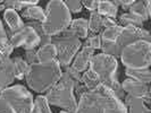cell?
I'll list each match as a JSON object with an SVG mask.
<instances>
[{"label": "cell", "mask_w": 151, "mask_h": 113, "mask_svg": "<svg viewBox=\"0 0 151 113\" xmlns=\"http://www.w3.org/2000/svg\"><path fill=\"white\" fill-rule=\"evenodd\" d=\"M61 74L63 70L57 60L48 63L38 62L30 66L25 80L33 92L45 93L60 79Z\"/></svg>", "instance_id": "6da1fadb"}, {"label": "cell", "mask_w": 151, "mask_h": 113, "mask_svg": "<svg viewBox=\"0 0 151 113\" xmlns=\"http://www.w3.org/2000/svg\"><path fill=\"white\" fill-rule=\"evenodd\" d=\"M72 22V14L68 11L64 1L51 0L47 4L45 10V19L41 23L43 34L48 38L59 35L67 30Z\"/></svg>", "instance_id": "7a4b0ae2"}, {"label": "cell", "mask_w": 151, "mask_h": 113, "mask_svg": "<svg viewBox=\"0 0 151 113\" xmlns=\"http://www.w3.org/2000/svg\"><path fill=\"white\" fill-rule=\"evenodd\" d=\"M45 97L49 105L58 106L69 113H75L77 101L74 94V82L64 71L60 79L45 92Z\"/></svg>", "instance_id": "3957f363"}, {"label": "cell", "mask_w": 151, "mask_h": 113, "mask_svg": "<svg viewBox=\"0 0 151 113\" xmlns=\"http://www.w3.org/2000/svg\"><path fill=\"white\" fill-rule=\"evenodd\" d=\"M119 58L127 69H147L151 63V43L137 41L126 45L123 48Z\"/></svg>", "instance_id": "277c9868"}, {"label": "cell", "mask_w": 151, "mask_h": 113, "mask_svg": "<svg viewBox=\"0 0 151 113\" xmlns=\"http://www.w3.org/2000/svg\"><path fill=\"white\" fill-rule=\"evenodd\" d=\"M50 43H52L56 46L57 61L60 68H66L70 66L76 53L80 51L82 46L81 40L74 36L68 30L61 32L57 36L50 38Z\"/></svg>", "instance_id": "5b68a950"}, {"label": "cell", "mask_w": 151, "mask_h": 113, "mask_svg": "<svg viewBox=\"0 0 151 113\" xmlns=\"http://www.w3.org/2000/svg\"><path fill=\"white\" fill-rule=\"evenodd\" d=\"M0 97L10 107L13 113H32L33 95L23 85H14L0 93Z\"/></svg>", "instance_id": "8992f818"}, {"label": "cell", "mask_w": 151, "mask_h": 113, "mask_svg": "<svg viewBox=\"0 0 151 113\" xmlns=\"http://www.w3.org/2000/svg\"><path fill=\"white\" fill-rule=\"evenodd\" d=\"M89 69L94 71L100 77L102 84L111 83L117 80V59L104 53H98L92 57L89 65Z\"/></svg>", "instance_id": "52a82bcc"}, {"label": "cell", "mask_w": 151, "mask_h": 113, "mask_svg": "<svg viewBox=\"0 0 151 113\" xmlns=\"http://www.w3.org/2000/svg\"><path fill=\"white\" fill-rule=\"evenodd\" d=\"M10 45L14 48H24L25 50H33L41 44V38L34 28L24 24V26L17 31L6 30Z\"/></svg>", "instance_id": "ba28073f"}, {"label": "cell", "mask_w": 151, "mask_h": 113, "mask_svg": "<svg viewBox=\"0 0 151 113\" xmlns=\"http://www.w3.org/2000/svg\"><path fill=\"white\" fill-rule=\"evenodd\" d=\"M106 94L102 86L94 90H88L80 97L75 113H102Z\"/></svg>", "instance_id": "9c48e42d"}, {"label": "cell", "mask_w": 151, "mask_h": 113, "mask_svg": "<svg viewBox=\"0 0 151 113\" xmlns=\"http://www.w3.org/2000/svg\"><path fill=\"white\" fill-rule=\"evenodd\" d=\"M151 36L150 33L142 27H133V26H126L123 27L119 38H117L116 43L118 44L119 48H125L126 45L132 44L137 41H147L150 42Z\"/></svg>", "instance_id": "30bf717a"}, {"label": "cell", "mask_w": 151, "mask_h": 113, "mask_svg": "<svg viewBox=\"0 0 151 113\" xmlns=\"http://www.w3.org/2000/svg\"><path fill=\"white\" fill-rule=\"evenodd\" d=\"M121 85L125 94H127L129 96H133V97L143 99V102L145 104L150 103V88H149V85L136 82V80H133V79H129V78L125 79Z\"/></svg>", "instance_id": "8fae6325"}, {"label": "cell", "mask_w": 151, "mask_h": 113, "mask_svg": "<svg viewBox=\"0 0 151 113\" xmlns=\"http://www.w3.org/2000/svg\"><path fill=\"white\" fill-rule=\"evenodd\" d=\"M16 79L15 65L12 58H4L0 61V93L8 88Z\"/></svg>", "instance_id": "7c38bea8"}, {"label": "cell", "mask_w": 151, "mask_h": 113, "mask_svg": "<svg viewBox=\"0 0 151 113\" xmlns=\"http://www.w3.org/2000/svg\"><path fill=\"white\" fill-rule=\"evenodd\" d=\"M102 88L106 94L102 113H127V107L123 99L117 97L114 93H111L105 86H102Z\"/></svg>", "instance_id": "4fadbf2b"}, {"label": "cell", "mask_w": 151, "mask_h": 113, "mask_svg": "<svg viewBox=\"0 0 151 113\" xmlns=\"http://www.w3.org/2000/svg\"><path fill=\"white\" fill-rule=\"evenodd\" d=\"M93 55H94V50H92L91 48H88V46H83L78 52L76 53L70 66L74 68L76 71H78L80 74L84 72L89 68L90 61Z\"/></svg>", "instance_id": "5bb4252c"}, {"label": "cell", "mask_w": 151, "mask_h": 113, "mask_svg": "<svg viewBox=\"0 0 151 113\" xmlns=\"http://www.w3.org/2000/svg\"><path fill=\"white\" fill-rule=\"evenodd\" d=\"M129 14L136 16L144 23L151 16V1H134V4L129 8Z\"/></svg>", "instance_id": "9a60e30c"}, {"label": "cell", "mask_w": 151, "mask_h": 113, "mask_svg": "<svg viewBox=\"0 0 151 113\" xmlns=\"http://www.w3.org/2000/svg\"><path fill=\"white\" fill-rule=\"evenodd\" d=\"M74 36L77 38H86L89 36V30H88V21L84 18H76L72 19L67 28Z\"/></svg>", "instance_id": "2e32d148"}, {"label": "cell", "mask_w": 151, "mask_h": 113, "mask_svg": "<svg viewBox=\"0 0 151 113\" xmlns=\"http://www.w3.org/2000/svg\"><path fill=\"white\" fill-rule=\"evenodd\" d=\"M37 55H38V61L40 63H48V62L57 60L56 46L52 43L41 45L37 50Z\"/></svg>", "instance_id": "e0dca14e"}, {"label": "cell", "mask_w": 151, "mask_h": 113, "mask_svg": "<svg viewBox=\"0 0 151 113\" xmlns=\"http://www.w3.org/2000/svg\"><path fill=\"white\" fill-rule=\"evenodd\" d=\"M81 83L83 84L84 87L88 90H98L102 86V82L100 77L91 69H86L81 75Z\"/></svg>", "instance_id": "ac0fdd59"}, {"label": "cell", "mask_w": 151, "mask_h": 113, "mask_svg": "<svg viewBox=\"0 0 151 113\" xmlns=\"http://www.w3.org/2000/svg\"><path fill=\"white\" fill-rule=\"evenodd\" d=\"M124 103L127 107V113H151L149 107L141 98L126 95L124 98Z\"/></svg>", "instance_id": "d6986e66"}, {"label": "cell", "mask_w": 151, "mask_h": 113, "mask_svg": "<svg viewBox=\"0 0 151 113\" xmlns=\"http://www.w3.org/2000/svg\"><path fill=\"white\" fill-rule=\"evenodd\" d=\"M4 19L7 24L8 30L13 31V32L19 30L21 27L24 26V23H23L21 16L17 14V11L13 10V9L6 8L4 10Z\"/></svg>", "instance_id": "ffe728a7"}, {"label": "cell", "mask_w": 151, "mask_h": 113, "mask_svg": "<svg viewBox=\"0 0 151 113\" xmlns=\"http://www.w3.org/2000/svg\"><path fill=\"white\" fill-rule=\"evenodd\" d=\"M21 16L24 19H27L29 22L42 23L43 19H45V10L40 6H38V5L29 6V7L23 9Z\"/></svg>", "instance_id": "44dd1931"}, {"label": "cell", "mask_w": 151, "mask_h": 113, "mask_svg": "<svg viewBox=\"0 0 151 113\" xmlns=\"http://www.w3.org/2000/svg\"><path fill=\"white\" fill-rule=\"evenodd\" d=\"M125 75L127 76V78L129 79L147 84V85H149L151 80V72L149 68H147V69H127L126 68Z\"/></svg>", "instance_id": "7402d4cb"}, {"label": "cell", "mask_w": 151, "mask_h": 113, "mask_svg": "<svg viewBox=\"0 0 151 113\" xmlns=\"http://www.w3.org/2000/svg\"><path fill=\"white\" fill-rule=\"evenodd\" d=\"M97 13L102 17L111 18L115 19L118 14V7L114 5L113 1H98V7H97Z\"/></svg>", "instance_id": "603a6c76"}, {"label": "cell", "mask_w": 151, "mask_h": 113, "mask_svg": "<svg viewBox=\"0 0 151 113\" xmlns=\"http://www.w3.org/2000/svg\"><path fill=\"white\" fill-rule=\"evenodd\" d=\"M88 30L92 34H100L104 31V17L99 15L97 11L90 13L88 21Z\"/></svg>", "instance_id": "cb8c5ba5"}, {"label": "cell", "mask_w": 151, "mask_h": 113, "mask_svg": "<svg viewBox=\"0 0 151 113\" xmlns=\"http://www.w3.org/2000/svg\"><path fill=\"white\" fill-rule=\"evenodd\" d=\"M13 50L14 49H13V46L9 43L6 30H5L2 23L0 21V54L4 58H9V55L12 54Z\"/></svg>", "instance_id": "d4e9b609"}, {"label": "cell", "mask_w": 151, "mask_h": 113, "mask_svg": "<svg viewBox=\"0 0 151 113\" xmlns=\"http://www.w3.org/2000/svg\"><path fill=\"white\" fill-rule=\"evenodd\" d=\"M123 27L117 25H114L110 27H107L100 33V38L102 42H116L117 38H119Z\"/></svg>", "instance_id": "484cf974"}, {"label": "cell", "mask_w": 151, "mask_h": 113, "mask_svg": "<svg viewBox=\"0 0 151 113\" xmlns=\"http://www.w3.org/2000/svg\"><path fill=\"white\" fill-rule=\"evenodd\" d=\"M118 25L122 27H126V26L141 27L143 25V22L140 18H137L136 16L132 15L129 13H124L118 17Z\"/></svg>", "instance_id": "4316f807"}, {"label": "cell", "mask_w": 151, "mask_h": 113, "mask_svg": "<svg viewBox=\"0 0 151 113\" xmlns=\"http://www.w3.org/2000/svg\"><path fill=\"white\" fill-rule=\"evenodd\" d=\"M12 59H13L14 65H15L16 79L22 80V79L25 78V76H26V74H27L29 68H30V65L24 60L22 57H15V58H12Z\"/></svg>", "instance_id": "83f0119b"}, {"label": "cell", "mask_w": 151, "mask_h": 113, "mask_svg": "<svg viewBox=\"0 0 151 113\" xmlns=\"http://www.w3.org/2000/svg\"><path fill=\"white\" fill-rule=\"evenodd\" d=\"M39 1L37 0H8V1H4V5L5 7L9 8V9H13L15 11H22L24 8L29 7V6H34V5H38Z\"/></svg>", "instance_id": "f1b7e54d"}, {"label": "cell", "mask_w": 151, "mask_h": 113, "mask_svg": "<svg viewBox=\"0 0 151 113\" xmlns=\"http://www.w3.org/2000/svg\"><path fill=\"white\" fill-rule=\"evenodd\" d=\"M32 113H52L50 110V105L48 104L45 95H38L34 98L33 103V110Z\"/></svg>", "instance_id": "f546056e"}, {"label": "cell", "mask_w": 151, "mask_h": 113, "mask_svg": "<svg viewBox=\"0 0 151 113\" xmlns=\"http://www.w3.org/2000/svg\"><path fill=\"white\" fill-rule=\"evenodd\" d=\"M100 49L102 50L104 54L114 57L115 59H117L122 52V48H119L116 42H102Z\"/></svg>", "instance_id": "4dcf8cb0"}, {"label": "cell", "mask_w": 151, "mask_h": 113, "mask_svg": "<svg viewBox=\"0 0 151 113\" xmlns=\"http://www.w3.org/2000/svg\"><path fill=\"white\" fill-rule=\"evenodd\" d=\"M101 38H100V34H92V35H89L85 42L83 43V46H88V48H91L92 50H99L101 48Z\"/></svg>", "instance_id": "1f68e13d"}, {"label": "cell", "mask_w": 151, "mask_h": 113, "mask_svg": "<svg viewBox=\"0 0 151 113\" xmlns=\"http://www.w3.org/2000/svg\"><path fill=\"white\" fill-rule=\"evenodd\" d=\"M64 70H65L64 72L67 74L68 77L74 82V87L81 84V74H80L78 71H76L72 66H68V67L64 68Z\"/></svg>", "instance_id": "d6a6232c"}, {"label": "cell", "mask_w": 151, "mask_h": 113, "mask_svg": "<svg viewBox=\"0 0 151 113\" xmlns=\"http://www.w3.org/2000/svg\"><path fill=\"white\" fill-rule=\"evenodd\" d=\"M64 4H65V6L66 8L68 9V11L72 14V13H74V14H77V13H81L82 11V2L81 1H77V0H69V1H64Z\"/></svg>", "instance_id": "836d02e7"}, {"label": "cell", "mask_w": 151, "mask_h": 113, "mask_svg": "<svg viewBox=\"0 0 151 113\" xmlns=\"http://www.w3.org/2000/svg\"><path fill=\"white\" fill-rule=\"evenodd\" d=\"M24 60L26 61L29 65H34V63H38V55H37V50L33 49V50H25V58Z\"/></svg>", "instance_id": "e575fe53"}, {"label": "cell", "mask_w": 151, "mask_h": 113, "mask_svg": "<svg viewBox=\"0 0 151 113\" xmlns=\"http://www.w3.org/2000/svg\"><path fill=\"white\" fill-rule=\"evenodd\" d=\"M82 2V6L85 7L88 10L92 11H97V7H98V1L97 0H84L81 1Z\"/></svg>", "instance_id": "d590c367"}, {"label": "cell", "mask_w": 151, "mask_h": 113, "mask_svg": "<svg viewBox=\"0 0 151 113\" xmlns=\"http://www.w3.org/2000/svg\"><path fill=\"white\" fill-rule=\"evenodd\" d=\"M113 4L116 5L117 7L121 6L123 9H129L134 4V0H115V1H113Z\"/></svg>", "instance_id": "8d00e7d4"}, {"label": "cell", "mask_w": 151, "mask_h": 113, "mask_svg": "<svg viewBox=\"0 0 151 113\" xmlns=\"http://www.w3.org/2000/svg\"><path fill=\"white\" fill-rule=\"evenodd\" d=\"M0 113H13L10 107L5 102V99H2L1 97H0Z\"/></svg>", "instance_id": "74e56055"}, {"label": "cell", "mask_w": 151, "mask_h": 113, "mask_svg": "<svg viewBox=\"0 0 151 113\" xmlns=\"http://www.w3.org/2000/svg\"><path fill=\"white\" fill-rule=\"evenodd\" d=\"M59 113H69V112H67V111H65V110H63V111H60Z\"/></svg>", "instance_id": "f35d334b"}, {"label": "cell", "mask_w": 151, "mask_h": 113, "mask_svg": "<svg viewBox=\"0 0 151 113\" xmlns=\"http://www.w3.org/2000/svg\"><path fill=\"white\" fill-rule=\"evenodd\" d=\"M1 59H2V55H1V54H0V61H1Z\"/></svg>", "instance_id": "ab89813d"}, {"label": "cell", "mask_w": 151, "mask_h": 113, "mask_svg": "<svg viewBox=\"0 0 151 113\" xmlns=\"http://www.w3.org/2000/svg\"><path fill=\"white\" fill-rule=\"evenodd\" d=\"M1 4H2V1H0V5H1Z\"/></svg>", "instance_id": "60d3db41"}]
</instances>
